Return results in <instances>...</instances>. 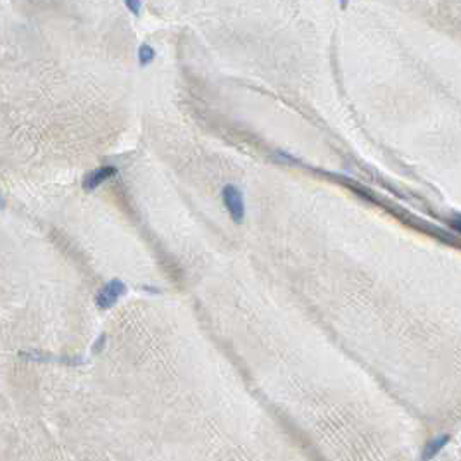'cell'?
Listing matches in <instances>:
<instances>
[{
	"label": "cell",
	"instance_id": "obj_1",
	"mask_svg": "<svg viewBox=\"0 0 461 461\" xmlns=\"http://www.w3.org/2000/svg\"><path fill=\"white\" fill-rule=\"evenodd\" d=\"M223 204H225L226 211L230 213V218L235 221L237 225H240L245 216V204H244V195L235 185H225L223 192Z\"/></svg>",
	"mask_w": 461,
	"mask_h": 461
},
{
	"label": "cell",
	"instance_id": "obj_2",
	"mask_svg": "<svg viewBox=\"0 0 461 461\" xmlns=\"http://www.w3.org/2000/svg\"><path fill=\"white\" fill-rule=\"evenodd\" d=\"M125 294H127V285L123 284L119 278H114V280L107 282V284L97 292L95 304H97L100 309H109V307L114 306L119 297L125 296Z\"/></svg>",
	"mask_w": 461,
	"mask_h": 461
},
{
	"label": "cell",
	"instance_id": "obj_3",
	"mask_svg": "<svg viewBox=\"0 0 461 461\" xmlns=\"http://www.w3.org/2000/svg\"><path fill=\"white\" fill-rule=\"evenodd\" d=\"M116 175H118L116 166H102V168L92 171V173H88L87 176L83 178V189L87 190V192H92V190H95L97 187L102 185L104 181L114 178Z\"/></svg>",
	"mask_w": 461,
	"mask_h": 461
},
{
	"label": "cell",
	"instance_id": "obj_4",
	"mask_svg": "<svg viewBox=\"0 0 461 461\" xmlns=\"http://www.w3.org/2000/svg\"><path fill=\"white\" fill-rule=\"evenodd\" d=\"M447 442H449V435L447 434H442V435H439V437L430 439L422 451V461H432L442 449H444L445 445H447Z\"/></svg>",
	"mask_w": 461,
	"mask_h": 461
},
{
	"label": "cell",
	"instance_id": "obj_5",
	"mask_svg": "<svg viewBox=\"0 0 461 461\" xmlns=\"http://www.w3.org/2000/svg\"><path fill=\"white\" fill-rule=\"evenodd\" d=\"M154 59H156V50L147 44L140 45V48H138V64L142 67H147L149 64L154 63Z\"/></svg>",
	"mask_w": 461,
	"mask_h": 461
},
{
	"label": "cell",
	"instance_id": "obj_6",
	"mask_svg": "<svg viewBox=\"0 0 461 461\" xmlns=\"http://www.w3.org/2000/svg\"><path fill=\"white\" fill-rule=\"evenodd\" d=\"M125 5H127V9L133 16H140V12H142V0H125Z\"/></svg>",
	"mask_w": 461,
	"mask_h": 461
},
{
	"label": "cell",
	"instance_id": "obj_7",
	"mask_svg": "<svg viewBox=\"0 0 461 461\" xmlns=\"http://www.w3.org/2000/svg\"><path fill=\"white\" fill-rule=\"evenodd\" d=\"M451 223V226H453L456 232H460L461 233V216H456V218H453V220L449 221Z\"/></svg>",
	"mask_w": 461,
	"mask_h": 461
},
{
	"label": "cell",
	"instance_id": "obj_8",
	"mask_svg": "<svg viewBox=\"0 0 461 461\" xmlns=\"http://www.w3.org/2000/svg\"><path fill=\"white\" fill-rule=\"evenodd\" d=\"M0 207H4V199H2V195H0Z\"/></svg>",
	"mask_w": 461,
	"mask_h": 461
}]
</instances>
